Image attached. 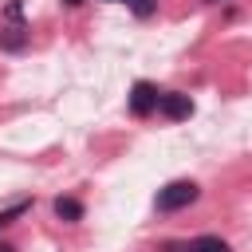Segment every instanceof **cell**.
<instances>
[{
    "instance_id": "ba28073f",
    "label": "cell",
    "mask_w": 252,
    "mask_h": 252,
    "mask_svg": "<svg viewBox=\"0 0 252 252\" xmlns=\"http://www.w3.org/2000/svg\"><path fill=\"white\" fill-rule=\"evenodd\" d=\"M67 4H71V8H79V4H83V0H67Z\"/></svg>"
},
{
    "instance_id": "5b68a950",
    "label": "cell",
    "mask_w": 252,
    "mask_h": 252,
    "mask_svg": "<svg viewBox=\"0 0 252 252\" xmlns=\"http://www.w3.org/2000/svg\"><path fill=\"white\" fill-rule=\"evenodd\" d=\"M189 252H228V244L220 236H197V240H189Z\"/></svg>"
},
{
    "instance_id": "6da1fadb",
    "label": "cell",
    "mask_w": 252,
    "mask_h": 252,
    "mask_svg": "<svg viewBox=\"0 0 252 252\" xmlns=\"http://www.w3.org/2000/svg\"><path fill=\"white\" fill-rule=\"evenodd\" d=\"M197 197H201V189H197L193 181H169L165 189H158L154 205H158V213H177V209L193 205Z\"/></svg>"
},
{
    "instance_id": "3957f363",
    "label": "cell",
    "mask_w": 252,
    "mask_h": 252,
    "mask_svg": "<svg viewBox=\"0 0 252 252\" xmlns=\"http://www.w3.org/2000/svg\"><path fill=\"white\" fill-rule=\"evenodd\" d=\"M158 114H161V118H169V122H181V118H189V114H193V98H189V94H181V91H165V94L158 98Z\"/></svg>"
},
{
    "instance_id": "277c9868",
    "label": "cell",
    "mask_w": 252,
    "mask_h": 252,
    "mask_svg": "<svg viewBox=\"0 0 252 252\" xmlns=\"http://www.w3.org/2000/svg\"><path fill=\"white\" fill-rule=\"evenodd\" d=\"M55 217L59 220H83V201L79 197H55Z\"/></svg>"
},
{
    "instance_id": "9c48e42d",
    "label": "cell",
    "mask_w": 252,
    "mask_h": 252,
    "mask_svg": "<svg viewBox=\"0 0 252 252\" xmlns=\"http://www.w3.org/2000/svg\"><path fill=\"white\" fill-rule=\"evenodd\" d=\"M0 252H16V248H8V244H0Z\"/></svg>"
},
{
    "instance_id": "52a82bcc",
    "label": "cell",
    "mask_w": 252,
    "mask_h": 252,
    "mask_svg": "<svg viewBox=\"0 0 252 252\" xmlns=\"http://www.w3.org/2000/svg\"><path fill=\"white\" fill-rule=\"evenodd\" d=\"M126 8H130L138 20H150V16L158 12V0H126Z\"/></svg>"
},
{
    "instance_id": "8992f818",
    "label": "cell",
    "mask_w": 252,
    "mask_h": 252,
    "mask_svg": "<svg viewBox=\"0 0 252 252\" xmlns=\"http://www.w3.org/2000/svg\"><path fill=\"white\" fill-rule=\"evenodd\" d=\"M28 209H32V201H28V197H20V201H12L8 209H0V228H8V224H12L16 217H24Z\"/></svg>"
},
{
    "instance_id": "7a4b0ae2",
    "label": "cell",
    "mask_w": 252,
    "mask_h": 252,
    "mask_svg": "<svg viewBox=\"0 0 252 252\" xmlns=\"http://www.w3.org/2000/svg\"><path fill=\"white\" fill-rule=\"evenodd\" d=\"M158 87L154 83H146V79H138L134 83V91H130V114H138V118H146V114H154L158 110Z\"/></svg>"
}]
</instances>
